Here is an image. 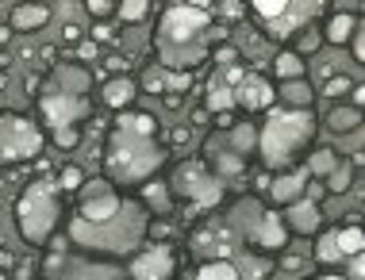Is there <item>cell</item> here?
I'll list each match as a JSON object with an SVG mask.
<instances>
[{"instance_id": "18", "label": "cell", "mask_w": 365, "mask_h": 280, "mask_svg": "<svg viewBox=\"0 0 365 280\" xmlns=\"http://www.w3.org/2000/svg\"><path fill=\"white\" fill-rule=\"evenodd\" d=\"M58 93L62 96H81L85 88H88V81H93V77L85 73V66H58Z\"/></svg>"}, {"instance_id": "20", "label": "cell", "mask_w": 365, "mask_h": 280, "mask_svg": "<svg viewBox=\"0 0 365 280\" xmlns=\"http://www.w3.org/2000/svg\"><path fill=\"white\" fill-rule=\"evenodd\" d=\"M143 204L165 219V215H170V207H173L170 185H165V181H146V185H143Z\"/></svg>"}, {"instance_id": "51", "label": "cell", "mask_w": 365, "mask_h": 280, "mask_svg": "<svg viewBox=\"0 0 365 280\" xmlns=\"http://www.w3.org/2000/svg\"><path fill=\"white\" fill-rule=\"evenodd\" d=\"M0 66H4V58H0ZM0 85H4V69H0Z\"/></svg>"}, {"instance_id": "35", "label": "cell", "mask_w": 365, "mask_h": 280, "mask_svg": "<svg viewBox=\"0 0 365 280\" xmlns=\"http://www.w3.org/2000/svg\"><path fill=\"white\" fill-rule=\"evenodd\" d=\"M146 238H150L154 246H158V242H170V238H173L170 219H150V223H146Z\"/></svg>"}, {"instance_id": "9", "label": "cell", "mask_w": 365, "mask_h": 280, "mask_svg": "<svg viewBox=\"0 0 365 280\" xmlns=\"http://www.w3.org/2000/svg\"><path fill=\"white\" fill-rule=\"evenodd\" d=\"M127 269H131L135 280H170L173 276V254L165 246H150L143 254H135Z\"/></svg>"}, {"instance_id": "31", "label": "cell", "mask_w": 365, "mask_h": 280, "mask_svg": "<svg viewBox=\"0 0 365 280\" xmlns=\"http://www.w3.org/2000/svg\"><path fill=\"white\" fill-rule=\"evenodd\" d=\"M235 108V93L231 88H223V85H212V93H208V108H204V112H231Z\"/></svg>"}, {"instance_id": "17", "label": "cell", "mask_w": 365, "mask_h": 280, "mask_svg": "<svg viewBox=\"0 0 365 280\" xmlns=\"http://www.w3.org/2000/svg\"><path fill=\"white\" fill-rule=\"evenodd\" d=\"M327 127L334 135H354V131H361V112L354 104H334L327 112Z\"/></svg>"}, {"instance_id": "37", "label": "cell", "mask_w": 365, "mask_h": 280, "mask_svg": "<svg viewBox=\"0 0 365 280\" xmlns=\"http://www.w3.org/2000/svg\"><path fill=\"white\" fill-rule=\"evenodd\" d=\"M212 12H220L227 24H235L239 16H246V4H239V0H227V4H220V8H212Z\"/></svg>"}, {"instance_id": "36", "label": "cell", "mask_w": 365, "mask_h": 280, "mask_svg": "<svg viewBox=\"0 0 365 280\" xmlns=\"http://www.w3.org/2000/svg\"><path fill=\"white\" fill-rule=\"evenodd\" d=\"M85 12L93 19H101V24H108L115 16V4H108V0H85Z\"/></svg>"}, {"instance_id": "21", "label": "cell", "mask_w": 365, "mask_h": 280, "mask_svg": "<svg viewBox=\"0 0 365 280\" xmlns=\"http://www.w3.org/2000/svg\"><path fill=\"white\" fill-rule=\"evenodd\" d=\"M334 249H339L342 257H361V249H365V234H361V227H358V223L339 227V231H334Z\"/></svg>"}, {"instance_id": "27", "label": "cell", "mask_w": 365, "mask_h": 280, "mask_svg": "<svg viewBox=\"0 0 365 280\" xmlns=\"http://www.w3.org/2000/svg\"><path fill=\"white\" fill-rule=\"evenodd\" d=\"M246 12H254V16H262L265 24H273V19H284V16H289V4H284V0H254Z\"/></svg>"}, {"instance_id": "48", "label": "cell", "mask_w": 365, "mask_h": 280, "mask_svg": "<svg viewBox=\"0 0 365 280\" xmlns=\"http://www.w3.org/2000/svg\"><path fill=\"white\" fill-rule=\"evenodd\" d=\"M8 38H12V27H8V24H0V46H8Z\"/></svg>"}, {"instance_id": "50", "label": "cell", "mask_w": 365, "mask_h": 280, "mask_svg": "<svg viewBox=\"0 0 365 280\" xmlns=\"http://www.w3.org/2000/svg\"><path fill=\"white\" fill-rule=\"evenodd\" d=\"M319 280H342V276H334V273H327V276H319Z\"/></svg>"}, {"instance_id": "32", "label": "cell", "mask_w": 365, "mask_h": 280, "mask_svg": "<svg viewBox=\"0 0 365 280\" xmlns=\"http://www.w3.org/2000/svg\"><path fill=\"white\" fill-rule=\"evenodd\" d=\"M334 165H339V162H334V154H331V150H315V154L308 157V173L315 177V181H319V177H327Z\"/></svg>"}, {"instance_id": "11", "label": "cell", "mask_w": 365, "mask_h": 280, "mask_svg": "<svg viewBox=\"0 0 365 280\" xmlns=\"http://www.w3.org/2000/svg\"><path fill=\"white\" fill-rule=\"evenodd\" d=\"M281 223L289 227V231L304 234V238H315V231H319V223H323V212H319V204H308V199H292V204H284Z\"/></svg>"}, {"instance_id": "29", "label": "cell", "mask_w": 365, "mask_h": 280, "mask_svg": "<svg viewBox=\"0 0 365 280\" xmlns=\"http://www.w3.org/2000/svg\"><path fill=\"white\" fill-rule=\"evenodd\" d=\"M54 185L62 188V192H77V188L88 185V177H85L81 165H66V169H58V181Z\"/></svg>"}, {"instance_id": "19", "label": "cell", "mask_w": 365, "mask_h": 280, "mask_svg": "<svg viewBox=\"0 0 365 280\" xmlns=\"http://www.w3.org/2000/svg\"><path fill=\"white\" fill-rule=\"evenodd\" d=\"M281 100H289L292 112H312V100H315V88L304 85V81H281V88H273Z\"/></svg>"}, {"instance_id": "44", "label": "cell", "mask_w": 365, "mask_h": 280, "mask_svg": "<svg viewBox=\"0 0 365 280\" xmlns=\"http://www.w3.org/2000/svg\"><path fill=\"white\" fill-rule=\"evenodd\" d=\"M62 43H81V27H77V24H66V27H62Z\"/></svg>"}, {"instance_id": "26", "label": "cell", "mask_w": 365, "mask_h": 280, "mask_svg": "<svg viewBox=\"0 0 365 280\" xmlns=\"http://www.w3.org/2000/svg\"><path fill=\"white\" fill-rule=\"evenodd\" d=\"M319 43H323V38H319V31L304 24L300 31H296V38H292V46H289V50H292L296 58H304V54H315V50H319Z\"/></svg>"}, {"instance_id": "30", "label": "cell", "mask_w": 365, "mask_h": 280, "mask_svg": "<svg viewBox=\"0 0 365 280\" xmlns=\"http://www.w3.org/2000/svg\"><path fill=\"white\" fill-rule=\"evenodd\" d=\"M115 16H120V24H143L150 16V4L146 0H127V4H115Z\"/></svg>"}, {"instance_id": "3", "label": "cell", "mask_w": 365, "mask_h": 280, "mask_svg": "<svg viewBox=\"0 0 365 280\" xmlns=\"http://www.w3.org/2000/svg\"><path fill=\"white\" fill-rule=\"evenodd\" d=\"M58 215H62V204H58V185L38 177L35 185H27V192L19 196L16 204V223H19V234L27 242L43 246L51 242L54 227H58Z\"/></svg>"}, {"instance_id": "10", "label": "cell", "mask_w": 365, "mask_h": 280, "mask_svg": "<svg viewBox=\"0 0 365 280\" xmlns=\"http://www.w3.org/2000/svg\"><path fill=\"white\" fill-rule=\"evenodd\" d=\"M273 100H277L273 85L258 73H246V81L235 88V108H246V112H269Z\"/></svg>"}, {"instance_id": "5", "label": "cell", "mask_w": 365, "mask_h": 280, "mask_svg": "<svg viewBox=\"0 0 365 280\" xmlns=\"http://www.w3.org/2000/svg\"><path fill=\"white\" fill-rule=\"evenodd\" d=\"M43 150V131L24 115H0V165L31 162Z\"/></svg>"}, {"instance_id": "23", "label": "cell", "mask_w": 365, "mask_h": 280, "mask_svg": "<svg viewBox=\"0 0 365 280\" xmlns=\"http://www.w3.org/2000/svg\"><path fill=\"white\" fill-rule=\"evenodd\" d=\"M273 73H277L281 81H300L304 77V58H296L292 50H281V54L273 58Z\"/></svg>"}, {"instance_id": "33", "label": "cell", "mask_w": 365, "mask_h": 280, "mask_svg": "<svg viewBox=\"0 0 365 280\" xmlns=\"http://www.w3.org/2000/svg\"><path fill=\"white\" fill-rule=\"evenodd\" d=\"M135 85H139V93H165V69H154L150 66Z\"/></svg>"}, {"instance_id": "43", "label": "cell", "mask_w": 365, "mask_h": 280, "mask_svg": "<svg viewBox=\"0 0 365 280\" xmlns=\"http://www.w3.org/2000/svg\"><path fill=\"white\" fill-rule=\"evenodd\" d=\"M108 38H112V27H108V24H96V27H93V38H88V43L101 46V43H108Z\"/></svg>"}, {"instance_id": "39", "label": "cell", "mask_w": 365, "mask_h": 280, "mask_svg": "<svg viewBox=\"0 0 365 280\" xmlns=\"http://www.w3.org/2000/svg\"><path fill=\"white\" fill-rule=\"evenodd\" d=\"M308 265H312V261H308V257H300V254H284V257H281V269H284V273H304Z\"/></svg>"}, {"instance_id": "47", "label": "cell", "mask_w": 365, "mask_h": 280, "mask_svg": "<svg viewBox=\"0 0 365 280\" xmlns=\"http://www.w3.org/2000/svg\"><path fill=\"white\" fill-rule=\"evenodd\" d=\"M165 104H170V108H181L185 96H181V93H165Z\"/></svg>"}, {"instance_id": "45", "label": "cell", "mask_w": 365, "mask_h": 280, "mask_svg": "<svg viewBox=\"0 0 365 280\" xmlns=\"http://www.w3.org/2000/svg\"><path fill=\"white\" fill-rule=\"evenodd\" d=\"M235 123H239V119H235L231 112H220V115H215V127H220V131H231Z\"/></svg>"}, {"instance_id": "34", "label": "cell", "mask_w": 365, "mask_h": 280, "mask_svg": "<svg viewBox=\"0 0 365 280\" xmlns=\"http://www.w3.org/2000/svg\"><path fill=\"white\" fill-rule=\"evenodd\" d=\"M215 173H223V177H239V173H246V165H242V157H239V154H220V157H215Z\"/></svg>"}, {"instance_id": "46", "label": "cell", "mask_w": 365, "mask_h": 280, "mask_svg": "<svg viewBox=\"0 0 365 280\" xmlns=\"http://www.w3.org/2000/svg\"><path fill=\"white\" fill-rule=\"evenodd\" d=\"M173 146H185V142H189V131H185V127H173Z\"/></svg>"}, {"instance_id": "12", "label": "cell", "mask_w": 365, "mask_h": 280, "mask_svg": "<svg viewBox=\"0 0 365 280\" xmlns=\"http://www.w3.org/2000/svg\"><path fill=\"white\" fill-rule=\"evenodd\" d=\"M46 19H51V8L46 4H16L12 8V19H8V27H12V35H31V31H43Z\"/></svg>"}, {"instance_id": "38", "label": "cell", "mask_w": 365, "mask_h": 280, "mask_svg": "<svg viewBox=\"0 0 365 280\" xmlns=\"http://www.w3.org/2000/svg\"><path fill=\"white\" fill-rule=\"evenodd\" d=\"M54 146L58 150H73L77 146V127H62V131H54Z\"/></svg>"}, {"instance_id": "52", "label": "cell", "mask_w": 365, "mask_h": 280, "mask_svg": "<svg viewBox=\"0 0 365 280\" xmlns=\"http://www.w3.org/2000/svg\"><path fill=\"white\" fill-rule=\"evenodd\" d=\"M0 280H8V276H4V273H0Z\"/></svg>"}, {"instance_id": "13", "label": "cell", "mask_w": 365, "mask_h": 280, "mask_svg": "<svg viewBox=\"0 0 365 280\" xmlns=\"http://www.w3.org/2000/svg\"><path fill=\"white\" fill-rule=\"evenodd\" d=\"M358 27H361V19H358V16H350V12H334V16L327 19V27L319 31V38H323V43H331V46H346Z\"/></svg>"}, {"instance_id": "40", "label": "cell", "mask_w": 365, "mask_h": 280, "mask_svg": "<svg viewBox=\"0 0 365 280\" xmlns=\"http://www.w3.org/2000/svg\"><path fill=\"white\" fill-rule=\"evenodd\" d=\"M346 46H350V54H354V62H358V66H361V62H365V35H361V27H358V31H354V38H350V43H346Z\"/></svg>"}, {"instance_id": "28", "label": "cell", "mask_w": 365, "mask_h": 280, "mask_svg": "<svg viewBox=\"0 0 365 280\" xmlns=\"http://www.w3.org/2000/svg\"><path fill=\"white\" fill-rule=\"evenodd\" d=\"M354 85H358L354 77H346V73H331V77H327V85H323V96L339 104L342 96H350V93H354Z\"/></svg>"}, {"instance_id": "24", "label": "cell", "mask_w": 365, "mask_h": 280, "mask_svg": "<svg viewBox=\"0 0 365 280\" xmlns=\"http://www.w3.org/2000/svg\"><path fill=\"white\" fill-rule=\"evenodd\" d=\"M231 146H235V154H239V157L254 154V150H258V131H254L250 123H235L231 127Z\"/></svg>"}, {"instance_id": "1", "label": "cell", "mask_w": 365, "mask_h": 280, "mask_svg": "<svg viewBox=\"0 0 365 280\" xmlns=\"http://www.w3.org/2000/svg\"><path fill=\"white\" fill-rule=\"evenodd\" d=\"M162 157H165V150L154 138L135 135L131 127H123L115 119L112 142H108V162H104L112 185H146V177L162 165Z\"/></svg>"}, {"instance_id": "41", "label": "cell", "mask_w": 365, "mask_h": 280, "mask_svg": "<svg viewBox=\"0 0 365 280\" xmlns=\"http://www.w3.org/2000/svg\"><path fill=\"white\" fill-rule=\"evenodd\" d=\"M96 54H101V46H96V43H88V38L77 43V58H81V62H96Z\"/></svg>"}, {"instance_id": "16", "label": "cell", "mask_w": 365, "mask_h": 280, "mask_svg": "<svg viewBox=\"0 0 365 280\" xmlns=\"http://www.w3.org/2000/svg\"><path fill=\"white\" fill-rule=\"evenodd\" d=\"M104 104L108 108H131V100L139 96V85L131 81V77H112V81L104 85Z\"/></svg>"}, {"instance_id": "8", "label": "cell", "mask_w": 365, "mask_h": 280, "mask_svg": "<svg viewBox=\"0 0 365 280\" xmlns=\"http://www.w3.org/2000/svg\"><path fill=\"white\" fill-rule=\"evenodd\" d=\"M38 112H43V119L54 127V131H62V127H77L81 119L88 115V104L81 96H62V93H54V96H43L38 100Z\"/></svg>"}, {"instance_id": "49", "label": "cell", "mask_w": 365, "mask_h": 280, "mask_svg": "<svg viewBox=\"0 0 365 280\" xmlns=\"http://www.w3.org/2000/svg\"><path fill=\"white\" fill-rule=\"evenodd\" d=\"M108 69H112V73H120V69H127V62H123V58H112V62H108Z\"/></svg>"}, {"instance_id": "22", "label": "cell", "mask_w": 365, "mask_h": 280, "mask_svg": "<svg viewBox=\"0 0 365 280\" xmlns=\"http://www.w3.org/2000/svg\"><path fill=\"white\" fill-rule=\"evenodd\" d=\"M350 185H354V169H350L346 162H339L327 177H323V188H327V196H346Z\"/></svg>"}, {"instance_id": "2", "label": "cell", "mask_w": 365, "mask_h": 280, "mask_svg": "<svg viewBox=\"0 0 365 280\" xmlns=\"http://www.w3.org/2000/svg\"><path fill=\"white\" fill-rule=\"evenodd\" d=\"M315 138V115L312 112H269L265 127L258 131V154L269 169L292 165Z\"/></svg>"}, {"instance_id": "15", "label": "cell", "mask_w": 365, "mask_h": 280, "mask_svg": "<svg viewBox=\"0 0 365 280\" xmlns=\"http://www.w3.org/2000/svg\"><path fill=\"white\" fill-rule=\"evenodd\" d=\"M304 185H308V169H292V173H281L277 181H269V192L277 204H292L304 192Z\"/></svg>"}, {"instance_id": "14", "label": "cell", "mask_w": 365, "mask_h": 280, "mask_svg": "<svg viewBox=\"0 0 365 280\" xmlns=\"http://www.w3.org/2000/svg\"><path fill=\"white\" fill-rule=\"evenodd\" d=\"M284 242H289V227L281 223L277 212H265L262 215V227H258V246L277 254V249H284Z\"/></svg>"}, {"instance_id": "7", "label": "cell", "mask_w": 365, "mask_h": 280, "mask_svg": "<svg viewBox=\"0 0 365 280\" xmlns=\"http://www.w3.org/2000/svg\"><path fill=\"white\" fill-rule=\"evenodd\" d=\"M177 185H181V192H189L196 199V207L220 204V185L212 181V173L204 169V162H189V165L177 169Z\"/></svg>"}, {"instance_id": "6", "label": "cell", "mask_w": 365, "mask_h": 280, "mask_svg": "<svg viewBox=\"0 0 365 280\" xmlns=\"http://www.w3.org/2000/svg\"><path fill=\"white\" fill-rule=\"evenodd\" d=\"M120 212H123V199L112 192V185H85V196L77 204V219L81 223L101 227V223H112Z\"/></svg>"}, {"instance_id": "25", "label": "cell", "mask_w": 365, "mask_h": 280, "mask_svg": "<svg viewBox=\"0 0 365 280\" xmlns=\"http://www.w3.org/2000/svg\"><path fill=\"white\" fill-rule=\"evenodd\" d=\"M196 280H242V276H239V269L227 261V257H212L208 265H200Z\"/></svg>"}, {"instance_id": "4", "label": "cell", "mask_w": 365, "mask_h": 280, "mask_svg": "<svg viewBox=\"0 0 365 280\" xmlns=\"http://www.w3.org/2000/svg\"><path fill=\"white\" fill-rule=\"evenodd\" d=\"M212 27V4H170L158 19V31H154V43L165 50H181V46H192L200 43V35Z\"/></svg>"}, {"instance_id": "42", "label": "cell", "mask_w": 365, "mask_h": 280, "mask_svg": "<svg viewBox=\"0 0 365 280\" xmlns=\"http://www.w3.org/2000/svg\"><path fill=\"white\" fill-rule=\"evenodd\" d=\"M235 58H239V50H235V46H215V62H220V66H235Z\"/></svg>"}]
</instances>
